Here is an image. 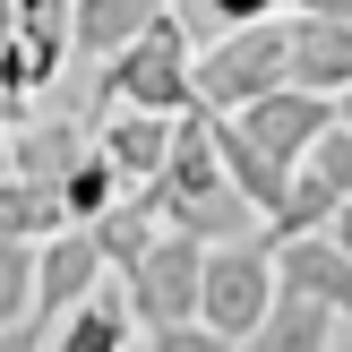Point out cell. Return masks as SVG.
I'll use <instances>...</instances> for the list:
<instances>
[{"mask_svg":"<svg viewBox=\"0 0 352 352\" xmlns=\"http://www.w3.org/2000/svg\"><path fill=\"white\" fill-rule=\"evenodd\" d=\"M292 69V17H250V26H223L198 43V60H189V86H198L206 112H241L250 95H267V86H284Z\"/></svg>","mask_w":352,"mask_h":352,"instance_id":"6da1fadb","label":"cell"},{"mask_svg":"<svg viewBox=\"0 0 352 352\" xmlns=\"http://www.w3.org/2000/svg\"><path fill=\"white\" fill-rule=\"evenodd\" d=\"M189 26H181V9H155L146 26L129 34V43L103 60V103H138V112H181V103H198V86H189Z\"/></svg>","mask_w":352,"mask_h":352,"instance_id":"7a4b0ae2","label":"cell"},{"mask_svg":"<svg viewBox=\"0 0 352 352\" xmlns=\"http://www.w3.org/2000/svg\"><path fill=\"white\" fill-rule=\"evenodd\" d=\"M275 301V250L267 232H241V241H206V275H198V318L215 336H250Z\"/></svg>","mask_w":352,"mask_h":352,"instance_id":"3957f363","label":"cell"},{"mask_svg":"<svg viewBox=\"0 0 352 352\" xmlns=\"http://www.w3.org/2000/svg\"><path fill=\"white\" fill-rule=\"evenodd\" d=\"M198 275H206V241L181 232V223H164V232L146 241V250L120 267V284H129V309L138 327H172V318H198Z\"/></svg>","mask_w":352,"mask_h":352,"instance_id":"277c9868","label":"cell"},{"mask_svg":"<svg viewBox=\"0 0 352 352\" xmlns=\"http://www.w3.org/2000/svg\"><path fill=\"white\" fill-rule=\"evenodd\" d=\"M223 120H232L241 138H258V146H267L275 164L292 172L309 146H318V129H336V95H318V86H292V78H284V86L250 95L241 112H223Z\"/></svg>","mask_w":352,"mask_h":352,"instance_id":"5b68a950","label":"cell"},{"mask_svg":"<svg viewBox=\"0 0 352 352\" xmlns=\"http://www.w3.org/2000/svg\"><path fill=\"white\" fill-rule=\"evenodd\" d=\"M275 250V292H301V301H327L336 318H352V250L336 232H284Z\"/></svg>","mask_w":352,"mask_h":352,"instance_id":"8992f818","label":"cell"},{"mask_svg":"<svg viewBox=\"0 0 352 352\" xmlns=\"http://www.w3.org/2000/svg\"><path fill=\"white\" fill-rule=\"evenodd\" d=\"M43 352H138V309H129L120 267H103L95 292L69 301L60 318H52V344H43Z\"/></svg>","mask_w":352,"mask_h":352,"instance_id":"52a82bcc","label":"cell"},{"mask_svg":"<svg viewBox=\"0 0 352 352\" xmlns=\"http://www.w3.org/2000/svg\"><path fill=\"white\" fill-rule=\"evenodd\" d=\"M95 275H103V250H95V232H86V223L43 232V241H34V318L52 327L69 301H86V292H95Z\"/></svg>","mask_w":352,"mask_h":352,"instance_id":"ba28073f","label":"cell"},{"mask_svg":"<svg viewBox=\"0 0 352 352\" xmlns=\"http://www.w3.org/2000/svg\"><path fill=\"white\" fill-rule=\"evenodd\" d=\"M292 86H318V95H344L352 86V17L327 9H292Z\"/></svg>","mask_w":352,"mask_h":352,"instance_id":"9c48e42d","label":"cell"},{"mask_svg":"<svg viewBox=\"0 0 352 352\" xmlns=\"http://www.w3.org/2000/svg\"><path fill=\"white\" fill-rule=\"evenodd\" d=\"M103 164L120 181H155L172 155V112H138V103H103V129H95Z\"/></svg>","mask_w":352,"mask_h":352,"instance_id":"30bf717a","label":"cell"},{"mask_svg":"<svg viewBox=\"0 0 352 352\" xmlns=\"http://www.w3.org/2000/svg\"><path fill=\"white\" fill-rule=\"evenodd\" d=\"M336 327H344V318H336L327 301L275 292V301H267V318L241 336V352H327V344H336Z\"/></svg>","mask_w":352,"mask_h":352,"instance_id":"8fae6325","label":"cell"},{"mask_svg":"<svg viewBox=\"0 0 352 352\" xmlns=\"http://www.w3.org/2000/svg\"><path fill=\"white\" fill-rule=\"evenodd\" d=\"M86 232H95V250H103V267H129V258L146 250L155 232H164V206H155V189H146V181H129V189H120V198L103 206L95 223H86Z\"/></svg>","mask_w":352,"mask_h":352,"instance_id":"7c38bea8","label":"cell"},{"mask_svg":"<svg viewBox=\"0 0 352 352\" xmlns=\"http://www.w3.org/2000/svg\"><path fill=\"white\" fill-rule=\"evenodd\" d=\"M86 146H95V138H86L78 120H26V129H9V172H26V181H52V189H60V172L78 164Z\"/></svg>","mask_w":352,"mask_h":352,"instance_id":"4fadbf2b","label":"cell"},{"mask_svg":"<svg viewBox=\"0 0 352 352\" xmlns=\"http://www.w3.org/2000/svg\"><path fill=\"white\" fill-rule=\"evenodd\" d=\"M155 9H164V0H69V43H78L86 60H112Z\"/></svg>","mask_w":352,"mask_h":352,"instance_id":"5bb4252c","label":"cell"},{"mask_svg":"<svg viewBox=\"0 0 352 352\" xmlns=\"http://www.w3.org/2000/svg\"><path fill=\"white\" fill-rule=\"evenodd\" d=\"M60 223H69V206H60L52 181L0 172V232H9V241H43V232H60Z\"/></svg>","mask_w":352,"mask_h":352,"instance_id":"9a60e30c","label":"cell"},{"mask_svg":"<svg viewBox=\"0 0 352 352\" xmlns=\"http://www.w3.org/2000/svg\"><path fill=\"white\" fill-rule=\"evenodd\" d=\"M250 215H258V206L241 198L232 181L206 189V198H172V206H164V223H181V232H198V241H241V232H250Z\"/></svg>","mask_w":352,"mask_h":352,"instance_id":"2e32d148","label":"cell"},{"mask_svg":"<svg viewBox=\"0 0 352 352\" xmlns=\"http://www.w3.org/2000/svg\"><path fill=\"white\" fill-rule=\"evenodd\" d=\"M336 206H344V198L318 181V172H309V164H292V181H284V206L267 215V241H284V232H327V215H336Z\"/></svg>","mask_w":352,"mask_h":352,"instance_id":"e0dca14e","label":"cell"},{"mask_svg":"<svg viewBox=\"0 0 352 352\" xmlns=\"http://www.w3.org/2000/svg\"><path fill=\"white\" fill-rule=\"evenodd\" d=\"M120 189H129V181H120V172H112V164H103V146H86V155H78V164H69V172H60V206H69V223H95V215H103V206H112V198H120Z\"/></svg>","mask_w":352,"mask_h":352,"instance_id":"ac0fdd59","label":"cell"},{"mask_svg":"<svg viewBox=\"0 0 352 352\" xmlns=\"http://www.w3.org/2000/svg\"><path fill=\"white\" fill-rule=\"evenodd\" d=\"M34 318V241H9L0 232V327Z\"/></svg>","mask_w":352,"mask_h":352,"instance_id":"d6986e66","label":"cell"},{"mask_svg":"<svg viewBox=\"0 0 352 352\" xmlns=\"http://www.w3.org/2000/svg\"><path fill=\"white\" fill-rule=\"evenodd\" d=\"M301 164L318 172V181L336 189V198H352V120H336V129H318V146H309Z\"/></svg>","mask_w":352,"mask_h":352,"instance_id":"ffe728a7","label":"cell"},{"mask_svg":"<svg viewBox=\"0 0 352 352\" xmlns=\"http://www.w3.org/2000/svg\"><path fill=\"white\" fill-rule=\"evenodd\" d=\"M138 336H146L138 352H241L232 336H215V327H206V318H172V327H138Z\"/></svg>","mask_w":352,"mask_h":352,"instance_id":"44dd1931","label":"cell"},{"mask_svg":"<svg viewBox=\"0 0 352 352\" xmlns=\"http://www.w3.org/2000/svg\"><path fill=\"white\" fill-rule=\"evenodd\" d=\"M181 9H189V26H250V17H275V9H284V0H181Z\"/></svg>","mask_w":352,"mask_h":352,"instance_id":"7402d4cb","label":"cell"},{"mask_svg":"<svg viewBox=\"0 0 352 352\" xmlns=\"http://www.w3.org/2000/svg\"><path fill=\"white\" fill-rule=\"evenodd\" d=\"M17 34H43V43H69V0H17Z\"/></svg>","mask_w":352,"mask_h":352,"instance_id":"603a6c76","label":"cell"},{"mask_svg":"<svg viewBox=\"0 0 352 352\" xmlns=\"http://www.w3.org/2000/svg\"><path fill=\"white\" fill-rule=\"evenodd\" d=\"M0 352H43V318H17V327H0Z\"/></svg>","mask_w":352,"mask_h":352,"instance_id":"cb8c5ba5","label":"cell"},{"mask_svg":"<svg viewBox=\"0 0 352 352\" xmlns=\"http://www.w3.org/2000/svg\"><path fill=\"white\" fill-rule=\"evenodd\" d=\"M327 232H336V241H344V250H352V198L336 206V215H327Z\"/></svg>","mask_w":352,"mask_h":352,"instance_id":"d4e9b609","label":"cell"},{"mask_svg":"<svg viewBox=\"0 0 352 352\" xmlns=\"http://www.w3.org/2000/svg\"><path fill=\"white\" fill-rule=\"evenodd\" d=\"M327 352H352V318H344V327H336V344H327Z\"/></svg>","mask_w":352,"mask_h":352,"instance_id":"484cf974","label":"cell"},{"mask_svg":"<svg viewBox=\"0 0 352 352\" xmlns=\"http://www.w3.org/2000/svg\"><path fill=\"white\" fill-rule=\"evenodd\" d=\"M0 172H9V120H0Z\"/></svg>","mask_w":352,"mask_h":352,"instance_id":"4316f807","label":"cell"}]
</instances>
